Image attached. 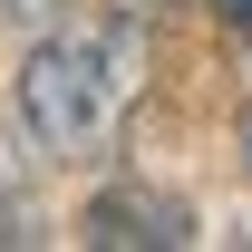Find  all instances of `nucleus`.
<instances>
[{"label": "nucleus", "mask_w": 252, "mask_h": 252, "mask_svg": "<svg viewBox=\"0 0 252 252\" xmlns=\"http://www.w3.org/2000/svg\"><path fill=\"white\" fill-rule=\"evenodd\" d=\"M146 10H175V0H146Z\"/></svg>", "instance_id": "6"}, {"label": "nucleus", "mask_w": 252, "mask_h": 252, "mask_svg": "<svg viewBox=\"0 0 252 252\" xmlns=\"http://www.w3.org/2000/svg\"><path fill=\"white\" fill-rule=\"evenodd\" d=\"M0 243H30V233H20V204H10V194H0Z\"/></svg>", "instance_id": "4"}, {"label": "nucleus", "mask_w": 252, "mask_h": 252, "mask_svg": "<svg viewBox=\"0 0 252 252\" xmlns=\"http://www.w3.org/2000/svg\"><path fill=\"white\" fill-rule=\"evenodd\" d=\"M243 175H252V117H243Z\"/></svg>", "instance_id": "5"}, {"label": "nucleus", "mask_w": 252, "mask_h": 252, "mask_svg": "<svg viewBox=\"0 0 252 252\" xmlns=\"http://www.w3.org/2000/svg\"><path fill=\"white\" fill-rule=\"evenodd\" d=\"M214 20H223V30H233V39L252 49V0H214Z\"/></svg>", "instance_id": "3"}, {"label": "nucleus", "mask_w": 252, "mask_h": 252, "mask_svg": "<svg viewBox=\"0 0 252 252\" xmlns=\"http://www.w3.org/2000/svg\"><path fill=\"white\" fill-rule=\"evenodd\" d=\"M136 107V49L117 30H59L20 59V126L49 156H88Z\"/></svg>", "instance_id": "1"}, {"label": "nucleus", "mask_w": 252, "mask_h": 252, "mask_svg": "<svg viewBox=\"0 0 252 252\" xmlns=\"http://www.w3.org/2000/svg\"><path fill=\"white\" fill-rule=\"evenodd\" d=\"M88 243H107V252H175V243H194V214L175 204V194H136V185H117V194H97L88 204Z\"/></svg>", "instance_id": "2"}]
</instances>
